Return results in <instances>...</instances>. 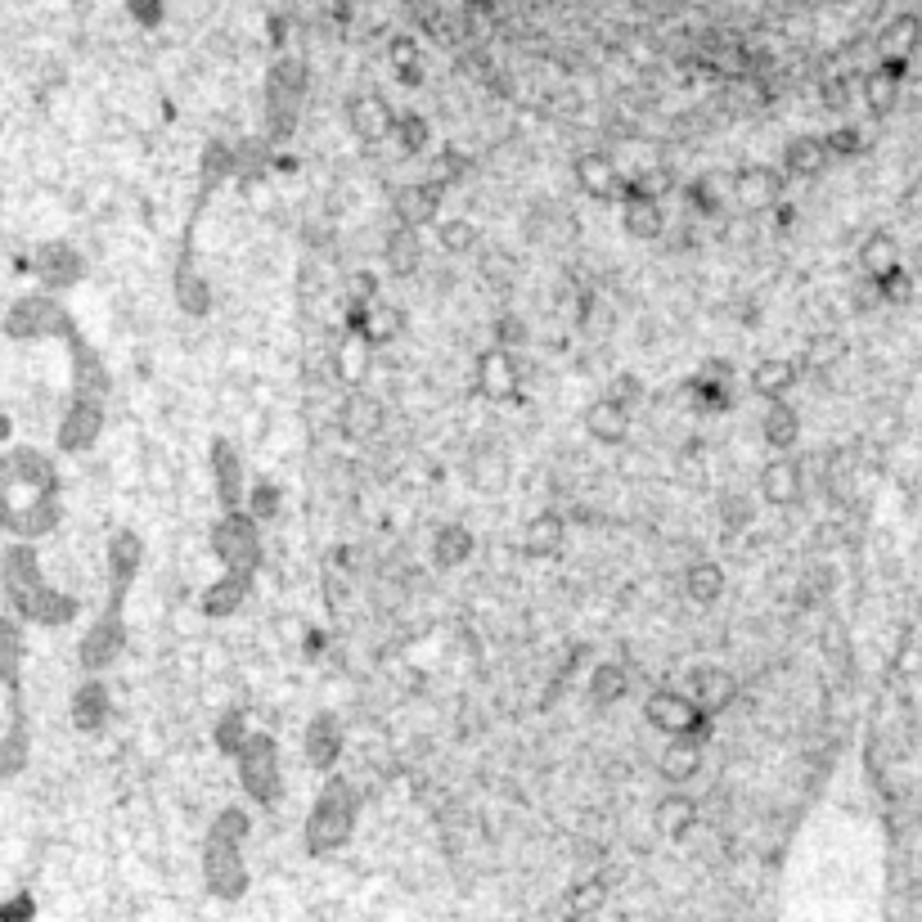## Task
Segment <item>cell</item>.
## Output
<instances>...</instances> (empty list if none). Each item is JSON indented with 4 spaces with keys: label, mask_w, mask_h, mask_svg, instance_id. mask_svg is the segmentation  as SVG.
Returning a JSON list of instances; mask_svg holds the SVG:
<instances>
[{
    "label": "cell",
    "mask_w": 922,
    "mask_h": 922,
    "mask_svg": "<svg viewBox=\"0 0 922 922\" xmlns=\"http://www.w3.org/2000/svg\"><path fill=\"white\" fill-rule=\"evenodd\" d=\"M603 900H608V882H603V877H589V882H580V887H572L567 909H572V913H595Z\"/></svg>",
    "instance_id": "obj_43"
},
{
    "label": "cell",
    "mask_w": 922,
    "mask_h": 922,
    "mask_svg": "<svg viewBox=\"0 0 922 922\" xmlns=\"http://www.w3.org/2000/svg\"><path fill=\"white\" fill-rule=\"evenodd\" d=\"M572 176L589 199H616L621 194V176H616V163L608 154H580L572 163Z\"/></svg>",
    "instance_id": "obj_21"
},
{
    "label": "cell",
    "mask_w": 922,
    "mask_h": 922,
    "mask_svg": "<svg viewBox=\"0 0 922 922\" xmlns=\"http://www.w3.org/2000/svg\"><path fill=\"white\" fill-rule=\"evenodd\" d=\"M396 144L405 154H423L428 149V140H432V131H428V122L419 118V113H400L396 118V135H392Z\"/></svg>",
    "instance_id": "obj_41"
},
{
    "label": "cell",
    "mask_w": 922,
    "mask_h": 922,
    "mask_svg": "<svg viewBox=\"0 0 922 922\" xmlns=\"http://www.w3.org/2000/svg\"><path fill=\"white\" fill-rule=\"evenodd\" d=\"M801 491H805V477H801V464H797L788 451H779V455H774V459L761 468V495H765L769 504L788 508V504L801 500Z\"/></svg>",
    "instance_id": "obj_17"
},
{
    "label": "cell",
    "mask_w": 922,
    "mask_h": 922,
    "mask_svg": "<svg viewBox=\"0 0 922 922\" xmlns=\"http://www.w3.org/2000/svg\"><path fill=\"white\" fill-rule=\"evenodd\" d=\"M374 351H379V347H369L360 334H351V328H347V338L334 347V374H338V383L360 387V383L369 379V364H374Z\"/></svg>",
    "instance_id": "obj_23"
},
{
    "label": "cell",
    "mask_w": 922,
    "mask_h": 922,
    "mask_svg": "<svg viewBox=\"0 0 922 922\" xmlns=\"http://www.w3.org/2000/svg\"><path fill=\"white\" fill-rule=\"evenodd\" d=\"M783 190H788V171H779V167L752 163V167H738V176H733V199L743 207H752V212L779 207Z\"/></svg>",
    "instance_id": "obj_8"
},
{
    "label": "cell",
    "mask_w": 922,
    "mask_h": 922,
    "mask_svg": "<svg viewBox=\"0 0 922 922\" xmlns=\"http://www.w3.org/2000/svg\"><path fill=\"white\" fill-rule=\"evenodd\" d=\"M703 761H707V743H693V738H671V743L661 747V756H657V774L671 788H680V783H688V779L703 774Z\"/></svg>",
    "instance_id": "obj_18"
},
{
    "label": "cell",
    "mask_w": 922,
    "mask_h": 922,
    "mask_svg": "<svg viewBox=\"0 0 922 922\" xmlns=\"http://www.w3.org/2000/svg\"><path fill=\"white\" fill-rule=\"evenodd\" d=\"M828 144L819 135H797L788 140V149H783V171L788 176H819L824 163H828Z\"/></svg>",
    "instance_id": "obj_30"
},
{
    "label": "cell",
    "mask_w": 922,
    "mask_h": 922,
    "mask_svg": "<svg viewBox=\"0 0 922 922\" xmlns=\"http://www.w3.org/2000/svg\"><path fill=\"white\" fill-rule=\"evenodd\" d=\"M468 553H472V531L468 527H459V523H451V527H441L436 536H432V563L436 567H459V563H468Z\"/></svg>",
    "instance_id": "obj_34"
},
{
    "label": "cell",
    "mask_w": 922,
    "mask_h": 922,
    "mask_svg": "<svg viewBox=\"0 0 922 922\" xmlns=\"http://www.w3.org/2000/svg\"><path fill=\"white\" fill-rule=\"evenodd\" d=\"M563 540H567V523L559 518V513H536L523 531L527 559H553V553L563 549Z\"/></svg>",
    "instance_id": "obj_27"
},
{
    "label": "cell",
    "mask_w": 922,
    "mask_h": 922,
    "mask_svg": "<svg viewBox=\"0 0 922 922\" xmlns=\"http://www.w3.org/2000/svg\"><path fill=\"white\" fill-rule=\"evenodd\" d=\"M877 288H882V298H887V302H905L913 284H909V275H905V271L896 266L891 275H882V279H877Z\"/></svg>",
    "instance_id": "obj_49"
},
{
    "label": "cell",
    "mask_w": 922,
    "mask_h": 922,
    "mask_svg": "<svg viewBox=\"0 0 922 922\" xmlns=\"http://www.w3.org/2000/svg\"><path fill=\"white\" fill-rule=\"evenodd\" d=\"M46 279L50 284H72V279H77V256H72L68 248H50L46 252Z\"/></svg>",
    "instance_id": "obj_46"
},
{
    "label": "cell",
    "mask_w": 922,
    "mask_h": 922,
    "mask_svg": "<svg viewBox=\"0 0 922 922\" xmlns=\"http://www.w3.org/2000/svg\"><path fill=\"white\" fill-rule=\"evenodd\" d=\"M455 176H459V158H455V154H441V158L432 163V171H428V180H432V184H441V190H446V184H451Z\"/></svg>",
    "instance_id": "obj_51"
},
{
    "label": "cell",
    "mask_w": 922,
    "mask_h": 922,
    "mask_svg": "<svg viewBox=\"0 0 922 922\" xmlns=\"http://www.w3.org/2000/svg\"><path fill=\"white\" fill-rule=\"evenodd\" d=\"M918 36H922L918 19H909V14L891 19L887 27H882V36H877V55H882V63H896V68H905V59L918 50Z\"/></svg>",
    "instance_id": "obj_28"
},
{
    "label": "cell",
    "mask_w": 922,
    "mask_h": 922,
    "mask_svg": "<svg viewBox=\"0 0 922 922\" xmlns=\"http://www.w3.org/2000/svg\"><path fill=\"white\" fill-rule=\"evenodd\" d=\"M176 302L190 311V315H203L212 307V284L194 271V266H180L176 271Z\"/></svg>",
    "instance_id": "obj_38"
},
{
    "label": "cell",
    "mask_w": 922,
    "mask_h": 922,
    "mask_svg": "<svg viewBox=\"0 0 922 922\" xmlns=\"http://www.w3.org/2000/svg\"><path fill=\"white\" fill-rule=\"evenodd\" d=\"M441 184L432 180H419V184H400V190L392 194V216L400 220V226H415L423 230L428 220H436V207H441Z\"/></svg>",
    "instance_id": "obj_14"
},
{
    "label": "cell",
    "mask_w": 922,
    "mask_h": 922,
    "mask_svg": "<svg viewBox=\"0 0 922 922\" xmlns=\"http://www.w3.org/2000/svg\"><path fill=\"white\" fill-rule=\"evenodd\" d=\"M302 91H307V77H302L298 63L275 68V77H271V99H266V113H271V131H275V135H292V127H298Z\"/></svg>",
    "instance_id": "obj_7"
},
{
    "label": "cell",
    "mask_w": 922,
    "mask_h": 922,
    "mask_svg": "<svg viewBox=\"0 0 922 922\" xmlns=\"http://www.w3.org/2000/svg\"><path fill=\"white\" fill-rule=\"evenodd\" d=\"M356 810H360L356 788L343 779V774L328 769V779H324V788L315 792L311 815H307V828H302L307 851H311V855H334V851H343V846L351 841V833H356Z\"/></svg>",
    "instance_id": "obj_1"
},
{
    "label": "cell",
    "mask_w": 922,
    "mask_h": 922,
    "mask_svg": "<svg viewBox=\"0 0 922 922\" xmlns=\"http://www.w3.org/2000/svg\"><path fill=\"white\" fill-rule=\"evenodd\" d=\"M761 436H765V446L769 451H792L797 446V436H801V419L788 400H769V410L761 419Z\"/></svg>",
    "instance_id": "obj_29"
},
{
    "label": "cell",
    "mask_w": 922,
    "mask_h": 922,
    "mask_svg": "<svg viewBox=\"0 0 922 922\" xmlns=\"http://www.w3.org/2000/svg\"><path fill=\"white\" fill-rule=\"evenodd\" d=\"M248 599H252V572L226 567V572H220V576L203 589V612L216 616V621H226V616H235Z\"/></svg>",
    "instance_id": "obj_13"
},
{
    "label": "cell",
    "mask_w": 922,
    "mask_h": 922,
    "mask_svg": "<svg viewBox=\"0 0 922 922\" xmlns=\"http://www.w3.org/2000/svg\"><path fill=\"white\" fill-rule=\"evenodd\" d=\"M585 432L595 436L599 446H621V441L631 436V405L616 400L612 392L599 396V400L585 410Z\"/></svg>",
    "instance_id": "obj_16"
},
{
    "label": "cell",
    "mask_w": 922,
    "mask_h": 922,
    "mask_svg": "<svg viewBox=\"0 0 922 922\" xmlns=\"http://www.w3.org/2000/svg\"><path fill=\"white\" fill-rule=\"evenodd\" d=\"M239 765V788L248 792L252 805H275L284 792V765H279V747L271 733H248V743L235 752Z\"/></svg>",
    "instance_id": "obj_3"
},
{
    "label": "cell",
    "mask_w": 922,
    "mask_h": 922,
    "mask_svg": "<svg viewBox=\"0 0 922 922\" xmlns=\"http://www.w3.org/2000/svg\"><path fill=\"white\" fill-rule=\"evenodd\" d=\"M621 226L631 239H661V230H667V212H661V199H648L639 190H625L621 184Z\"/></svg>",
    "instance_id": "obj_15"
},
{
    "label": "cell",
    "mask_w": 922,
    "mask_h": 922,
    "mask_svg": "<svg viewBox=\"0 0 922 922\" xmlns=\"http://www.w3.org/2000/svg\"><path fill=\"white\" fill-rule=\"evenodd\" d=\"M239 846L243 841L216 837V833H207V841H203V882L216 900H239L248 891V860Z\"/></svg>",
    "instance_id": "obj_5"
},
{
    "label": "cell",
    "mask_w": 922,
    "mask_h": 922,
    "mask_svg": "<svg viewBox=\"0 0 922 922\" xmlns=\"http://www.w3.org/2000/svg\"><path fill=\"white\" fill-rule=\"evenodd\" d=\"M616 400H625V405H635L639 396H644V387L635 383V379H616V392H612Z\"/></svg>",
    "instance_id": "obj_53"
},
{
    "label": "cell",
    "mask_w": 922,
    "mask_h": 922,
    "mask_svg": "<svg viewBox=\"0 0 922 922\" xmlns=\"http://www.w3.org/2000/svg\"><path fill=\"white\" fill-rule=\"evenodd\" d=\"M472 239H477V230L468 226V220H446V226H441V248L446 252H468Z\"/></svg>",
    "instance_id": "obj_47"
},
{
    "label": "cell",
    "mask_w": 922,
    "mask_h": 922,
    "mask_svg": "<svg viewBox=\"0 0 922 922\" xmlns=\"http://www.w3.org/2000/svg\"><path fill=\"white\" fill-rule=\"evenodd\" d=\"M684 199L693 203V212H703V216H716V212H720V190H716V180H711V176H707V180L684 184Z\"/></svg>",
    "instance_id": "obj_45"
},
{
    "label": "cell",
    "mask_w": 922,
    "mask_h": 922,
    "mask_svg": "<svg viewBox=\"0 0 922 922\" xmlns=\"http://www.w3.org/2000/svg\"><path fill=\"white\" fill-rule=\"evenodd\" d=\"M477 383H482V392L495 396V400L518 396V356H513V347L495 343L477 356Z\"/></svg>",
    "instance_id": "obj_12"
},
{
    "label": "cell",
    "mask_w": 922,
    "mask_h": 922,
    "mask_svg": "<svg viewBox=\"0 0 922 922\" xmlns=\"http://www.w3.org/2000/svg\"><path fill=\"white\" fill-rule=\"evenodd\" d=\"M797 364L788 360V356H765V360H756V369H752V392L756 396H765V400H788L792 396V387H797Z\"/></svg>",
    "instance_id": "obj_22"
},
{
    "label": "cell",
    "mask_w": 922,
    "mask_h": 922,
    "mask_svg": "<svg viewBox=\"0 0 922 922\" xmlns=\"http://www.w3.org/2000/svg\"><path fill=\"white\" fill-rule=\"evenodd\" d=\"M900 266V248H896V239L891 235H869L864 243H860V271L877 284L882 275H891Z\"/></svg>",
    "instance_id": "obj_33"
},
{
    "label": "cell",
    "mask_w": 922,
    "mask_h": 922,
    "mask_svg": "<svg viewBox=\"0 0 922 922\" xmlns=\"http://www.w3.org/2000/svg\"><path fill=\"white\" fill-rule=\"evenodd\" d=\"M900 72L896 63H882L877 72H869L864 77V104L873 108V113H891L896 108V95H900Z\"/></svg>",
    "instance_id": "obj_35"
},
{
    "label": "cell",
    "mask_w": 922,
    "mask_h": 922,
    "mask_svg": "<svg viewBox=\"0 0 922 922\" xmlns=\"http://www.w3.org/2000/svg\"><path fill=\"white\" fill-rule=\"evenodd\" d=\"M625 693H631V675H625V667H616V661H603V667H595L589 697H595L599 707H616Z\"/></svg>",
    "instance_id": "obj_37"
},
{
    "label": "cell",
    "mask_w": 922,
    "mask_h": 922,
    "mask_svg": "<svg viewBox=\"0 0 922 922\" xmlns=\"http://www.w3.org/2000/svg\"><path fill=\"white\" fill-rule=\"evenodd\" d=\"M248 513H252V518L262 523V527L275 523V513H279V491H275L271 482H256V487L248 491Z\"/></svg>",
    "instance_id": "obj_44"
},
{
    "label": "cell",
    "mask_w": 922,
    "mask_h": 922,
    "mask_svg": "<svg viewBox=\"0 0 922 922\" xmlns=\"http://www.w3.org/2000/svg\"><path fill=\"white\" fill-rule=\"evenodd\" d=\"M140 559H144V544L135 531H118L113 540H108V572H113V599L127 595V585L131 576L140 572Z\"/></svg>",
    "instance_id": "obj_24"
},
{
    "label": "cell",
    "mask_w": 922,
    "mask_h": 922,
    "mask_svg": "<svg viewBox=\"0 0 922 922\" xmlns=\"http://www.w3.org/2000/svg\"><path fill=\"white\" fill-rule=\"evenodd\" d=\"M347 298H351V302H374V298H379V279L369 275V271L351 275V284H347Z\"/></svg>",
    "instance_id": "obj_50"
},
{
    "label": "cell",
    "mask_w": 922,
    "mask_h": 922,
    "mask_svg": "<svg viewBox=\"0 0 922 922\" xmlns=\"http://www.w3.org/2000/svg\"><path fill=\"white\" fill-rule=\"evenodd\" d=\"M625 190H639V194H648V199H667V194L680 190V180H675L667 167H644L639 176L625 180Z\"/></svg>",
    "instance_id": "obj_40"
},
{
    "label": "cell",
    "mask_w": 922,
    "mask_h": 922,
    "mask_svg": "<svg viewBox=\"0 0 922 922\" xmlns=\"http://www.w3.org/2000/svg\"><path fill=\"white\" fill-rule=\"evenodd\" d=\"M108 720V688L99 680H86L77 693H72V725L77 729H99Z\"/></svg>",
    "instance_id": "obj_32"
},
{
    "label": "cell",
    "mask_w": 922,
    "mask_h": 922,
    "mask_svg": "<svg viewBox=\"0 0 922 922\" xmlns=\"http://www.w3.org/2000/svg\"><path fill=\"white\" fill-rule=\"evenodd\" d=\"M248 733H252V729H248V716H243L239 707H230L226 716H220V720L212 725V743H216L220 752H226V756H235V752L248 743Z\"/></svg>",
    "instance_id": "obj_39"
},
{
    "label": "cell",
    "mask_w": 922,
    "mask_h": 922,
    "mask_svg": "<svg viewBox=\"0 0 922 922\" xmlns=\"http://www.w3.org/2000/svg\"><path fill=\"white\" fill-rule=\"evenodd\" d=\"M207 540H212V553L220 559V567L256 572V563H262V523L248 513V504L220 508V518L212 523Z\"/></svg>",
    "instance_id": "obj_4"
},
{
    "label": "cell",
    "mask_w": 922,
    "mask_h": 922,
    "mask_svg": "<svg viewBox=\"0 0 922 922\" xmlns=\"http://www.w3.org/2000/svg\"><path fill=\"white\" fill-rule=\"evenodd\" d=\"M733 693H738V684H733V675L729 671H711V667H703L693 675V697L703 703L711 716H720L729 703H733Z\"/></svg>",
    "instance_id": "obj_31"
},
{
    "label": "cell",
    "mask_w": 922,
    "mask_h": 922,
    "mask_svg": "<svg viewBox=\"0 0 922 922\" xmlns=\"http://www.w3.org/2000/svg\"><path fill=\"white\" fill-rule=\"evenodd\" d=\"M644 720L667 733V738H693V743H711L716 733V716L697 703L693 693H680V688H657L648 693L644 703Z\"/></svg>",
    "instance_id": "obj_2"
},
{
    "label": "cell",
    "mask_w": 922,
    "mask_h": 922,
    "mask_svg": "<svg viewBox=\"0 0 922 922\" xmlns=\"http://www.w3.org/2000/svg\"><path fill=\"white\" fill-rule=\"evenodd\" d=\"M824 144H828V154H833V158H855V154L864 149V140H860L851 127L828 131V135H824Z\"/></svg>",
    "instance_id": "obj_48"
},
{
    "label": "cell",
    "mask_w": 922,
    "mask_h": 922,
    "mask_svg": "<svg viewBox=\"0 0 922 922\" xmlns=\"http://www.w3.org/2000/svg\"><path fill=\"white\" fill-rule=\"evenodd\" d=\"M396 108L383 99V95H374V91H360V95H351V104H347V122H351V131L364 140V144H379V140H392L396 135Z\"/></svg>",
    "instance_id": "obj_10"
},
{
    "label": "cell",
    "mask_w": 922,
    "mask_h": 922,
    "mask_svg": "<svg viewBox=\"0 0 922 922\" xmlns=\"http://www.w3.org/2000/svg\"><path fill=\"white\" fill-rule=\"evenodd\" d=\"M693 824H697V801L688 797V792H667L657 805H652V828L667 837V841H684L688 833H693Z\"/></svg>",
    "instance_id": "obj_19"
},
{
    "label": "cell",
    "mask_w": 922,
    "mask_h": 922,
    "mask_svg": "<svg viewBox=\"0 0 922 922\" xmlns=\"http://www.w3.org/2000/svg\"><path fill=\"white\" fill-rule=\"evenodd\" d=\"M383 419H387L383 400L369 396L364 387H351V396H347V405H343V423H347V432H351L356 441H364V436H374V432L383 428Z\"/></svg>",
    "instance_id": "obj_25"
},
{
    "label": "cell",
    "mask_w": 922,
    "mask_h": 922,
    "mask_svg": "<svg viewBox=\"0 0 922 922\" xmlns=\"http://www.w3.org/2000/svg\"><path fill=\"white\" fill-rule=\"evenodd\" d=\"M495 338H500V347H518L527 338V328L518 320H504V324H495Z\"/></svg>",
    "instance_id": "obj_52"
},
{
    "label": "cell",
    "mask_w": 922,
    "mask_h": 922,
    "mask_svg": "<svg viewBox=\"0 0 922 922\" xmlns=\"http://www.w3.org/2000/svg\"><path fill=\"white\" fill-rule=\"evenodd\" d=\"M99 428H104V410L91 396H77V400H72V410H68V419H63V428H59V446L63 451H86V446H95Z\"/></svg>",
    "instance_id": "obj_20"
},
{
    "label": "cell",
    "mask_w": 922,
    "mask_h": 922,
    "mask_svg": "<svg viewBox=\"0 0 922 922\" xmlns=\"http://www.w3.org/2000/svg\"><path fill=\"white\" fill-rule=\"evenodd\" d=\"M122 639H127V625H122V599L108 603V612L91 625V635L82 639V667L86 671H104L108 661L122 652Z\"/></svg>",
    "instance_id": "obj_9"
},
{
    "label": "cell",
    "mask_w": 922,
    "mask_h": 922,
    "mask_svg": "<svg viewBox=\"0 0 922 922\" xmlns=\"http://www.w3.org/2000/svg\"><path fill=\"white\" fill-rule=\"evenodd\" d=\"M207 833H216V837H230V841H248V833H252V815L243 805H226L220 815L212 819V828Z\"/></svg>",
    "instance_id": "obj_42"
},
{
    "label": "cell",
    "mask_w": 922,
    "mask_h": 922,
    "mask_svg": "<svg viewBox=\"0 0 922 922\" xmlns=\"http://www.w3.org/2000/svg\"><path fill=\"white\" fill-rule=\"evenodd\" d=\"M383 256H387V271L392 275H415L419 271V262H423V239H419V230L415 226H400L396 220V230L387 235V243H383Z\"/></svg>",
    "instance_id": "obj_26"
},
{
    "label": "cell",
    "mask_w": 922,
    "mask_h": 922,
    "mask_svg": "<svg viewBox=\"0 0 922 922\" xmlns=\"http://www.w3.org/2000/svg\"><path fill=\"white\" fill-rule=\"evenodd\" d=\"M302 747H307V761L315 765V769H334L338 761H343V752H347V738H343V725H338V716H328V711H320V716H311L307 720V738H302Z\"/></svg>",
    "instance_id": "obj_11"
},
{
    "label": "cell",
    "mask_w": 922,
    "mask_h": 922,
    "mask_svg": "<svg viewBox=\"0 0 922 922\" xmlns=\"http://www.w3.org/2000/svg\"><path fill=\"white\" fill-rule=\"evenodd\" d=\"M684 589H688V599L693 603H716L720 595H725V572H720V563H693L688 572H684Z\"/></svg>",
    "instance_id": "obj_36"
},
{
    "label": "cell",
    "mask_w": 922,
    "mask_h": 922,
    "mask_svg": "<svg viewBox=\"0 0 922 922\" xmlns=\"http://www.w3.org/2000/svg\"><path fill=\"white\" fill-rule=\"evenodd\" d=\"M207 468H212V491L220 500V508H239L248 504V468L239 459V446L226 436H216L207 446Z\"/></svg>",
    "instance_id": "obj_6"
}]
</instances>
